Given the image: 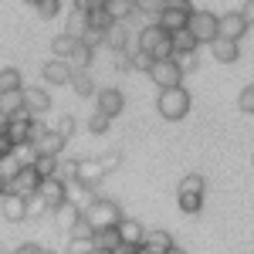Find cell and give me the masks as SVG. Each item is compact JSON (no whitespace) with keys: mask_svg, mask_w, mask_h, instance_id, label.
I'll return each instance as SVG.
<instances>
[{"mask_svg":"<svg viewBox=\"0 0 254 254\" xmlns=\"http://www.w3.org/2000/svg\"><path fill=\"white\" fill-rule=\"evenodd\" d=\"M136 48L146 51V55H153V58H173V34L166 27H159L156 20H149L146 27H139Z\"/></svg>","mask_w":254,"mask_h":254,"instance_id":"cell-1","label":"cell"},{"mask_svg":"<svg viewBox=\"0 0 254 254\" xmlns=\"http://www.w3.org/2000/svg\"><path fill=\"white\" fill-rule=\"evenodd\" d=\"M203 193H207V180L200 173L183 176L180 187H176V203H180V210H183V214H200V210H203Z\"/></svg>","mask_w":254,"mask_h":254,"instance_id":"cell-2","label":"cell"},{"mask_svg":"<svg viewBox=\"0 0 254 254\" xmlns=\"http://www.w3.org/2000/svg\"><path fill=\"white\" fill-rule=\"evenodd\" d=\"M156 109L163 119L170 122H180V119L190 112V92L183 85H173V88H159V98H156Z\"/></svg>","mask_w":254,"mask_h":254,"instance_id":"cell-3","label":"cell"},{"mask_svg":"<svg viewBox=\"0 0 254 254\" xmlns=\"http://www.w3.org/2000/svg\"><path fill=\"white\" fill-rule=\"evenodd\" d=\"M81 214H85V220H88L95 231H98V227H112V224H119V220H122L119 203H116V200H105V196H95V200H92Z\"/></svg>","mask_w":254,"mask_h":254,"instance_id":"cell-4","label":"cell"},{"mask_svg":"<svg viewBox=\"0 0 254 254\" xmlns=\"http://www.w3.org/2000/svg\"><path fill=\"white\" fill-rule=\"evenodd\" d=\"M187 27L193 31V38L200 41V44H210V41L220 34V17L210 14V10H193L190 20H187Z\"/></svg>","mask_w":254,"mask_h":254,"instance_id":"cell-5","label":"cell"},{"mask_svg":"<svg viewBox=\"0 0 254 254\" xmlns=\"http://www.w3.org/2000/svg\"><path fill=\"white\" fill-rule=\"evenodd\" d=\"M149 78H153L156 88H173V85L183 81V71H180L176 58H156L153 68H149Z\"/></svg>","mask_w":254,"mask_h":254,"instance_id":"cell-6","label":"cell"},{"mask_svg":"<svg viewBox=\"0 0 254 254\" xmlns=\"http://www.w3.org/2000/svg\"><path fill=\"white\" fill-rule=\"evenodd\" d=\"M38 193L44 196V203H48V207H51V214H55L61 203H68V183H64L61 176H44V180H41V187H38Z\"/></svg>","mask_w":254,"mask_h":254,"instance_id":"cell-7","label":"cell"},{"mask_svg":"<svg viewBox=\"0 0 254 254\" xmlns=\"http://www.w3.org/2000/svg\"><path fill=\"white\" fill-rule=\"evenodd\" d=\"M71 75H75V68H71L68 58H51V61H44V68H41V78L48 85H55V88L71 85Z\"/></svg>","mask_w":254,"mask_h":254,"instance_id":"cell-8","label":"cell"},{"mask_svg":"<svg viewBox=\"0 0 254 254\" xmlns=\"http://www.w3.org/2000/svg\"><path fill=\"white\" fill-rule=\"evenodd\" d=\"M41 187V176L34 166H20V173L3 187V193H20V196H34Z\"/></svg>","mask_w":254,"mask_h":254,"instance_id":"cell-9","label":"cell"},{"mask_svg":"<svg viewBox=\"0 0 254 254\" xmlns=\"http://www.w3.org/2000/svg\"><path fill=\"white\" fill-rule=\"evenodd\" d=\"M31 122H34V116L24 109V112H17V116H7V122H3V132H7V139L17 146V142H31Z\"/></svg>","mask_w":254,"mask_h":254,"instance_id":"cell-10","label":"cell"},{"mask_svg":"<svg viewBox=\"0 0 254 254\" xmlns=\"http://www.w3.org/2000/svg\"><path fill=\"white\" fill-rule=\"evenodd\" d=\"M95 109L105 112L109 119H116V116H122V109H126V95H122L119 88H98L95 92Z\"/></svg>","mask_w":254,"mask_h":254,"instance_id":"cell-11","label":"cell"},{"mask_svg":"<svg viewBox=\"0 0 254 254\" xmlns=\"http://www.w3.org/2000/svg\"><path fill=\"white\" fill-rule=\"evenodd\" d=\"M0 217H3V220H10V224L27 220V196L3 193V196H0Z\"/></svg>","mask_w":254,"mask_h":254,"instance_id":"cell-12","label":"cell"},{"mask_svg":"<svg viewBox=\"0 0 254 254\" xmlns=\"http://www.w3.org/2000/svg\"><path fill=\"white\" fill-rule=\"evenodd\" d=\"M24 109H27L31 116H44V112L51 109L48 88H44V85H24Z\"/></svg>","mask_w":254,"mask_h":254,"instance_id":"cell-13","label":"cell"},{"mask_svg":"<svg viewBox=\"0 0 254 254\" xmlns=\"http://www.w3.org/2000/svg\"><path fill=\"white\" fill-rule=\"evenodd\" d=\"M95 190H98V187H92V183H85V180L75 176V180H68V203H75L78 210H85V207L98 196Z\"/></svg>","mask_w":254,"mask_h":254,"instance_id":"cell-14","label":"cell"},{"mask_svg":"<svg viewBox=\"0 0 254 254\" xmlns=\"http://www.w3.org/2000/svg\"><path fill=\"white\" fill-rule=\"evenodd\" d=\"M244 34H248V20L241 17V10H231V14H220V34H217V38L241 41Z\"/></svg>","mask_w":254,"mask_h":254,"instance_id":"cell-15","label":"cell"},{"mask_svg":"<svg viewBox=\"0 0 254 254\" xmlns=\"http://www.w3.org/2000/svg\"><path fill=\"white\" fill-rule=\"evenodd\" d=\"M210 55H214L220 64H234L241 58V41H231V38H214L210 41Z\"/></svg>","mask_w":254,"mask_h":254,"instance_id":"cell-16","label":"cell"},{"mask_svg":"<svg viewBox=\"0 0 254 254\" xmlns=\"http://www.w3.org/2000/svg\"><path fill=\"white\" fill-rule=\"evenodd\" d=\"M34 146V153H44V156H61L64 153V146H68V139L61 136L58 129H48L38 142H31Z\"/></svg>","mask_w":254,"mask_h":254,"instance_id":"cell-17","label":"cell"},{"mask_svg":"<svg viewBox=\"0 0 254 254\" xmlns=\"http://www.w3.org/2000/svg\"><path fill=\"white\" fill-rule=\"evenodd\" d=\"M122 244V237H119V224H112V227H98L95 234H92V248L102 254H112Z\"/></svg>","mask_w":254,"mask_h":254,"instance_id":"cell-18","label":"cell"},{"mask_svg":"<svg viewBox=\"0 0 254 254\" xmlns=\"http://www.w3.org/2000/svg\"><path fill=\"white\" fill-rule=\"evenodd\" d=\"M129 34H132V31H129V20H116V24L105 31V48H109V51H126V48H129Z\"/></svg>","mask_w":254,"mask_h":254,"instance_id":"cell-19","label":"cell"},{"mask_svg":"<svg viewBox=\"0 0 254 254\" xmlns=\"http://www.w3.org/2000/svg\"><path fill=\"white\" fill-rule=\"evenodd\" d=\"M190 14H193V10H180V7H163V14L156 17V24H159V27H166V31L173 34V31H180V27H187Z\"/></svg>","mask_w":254,"mask_h":254,"instance_id":"cell-20","label":"cell"},{"mask_svg":"<svg viewBox=\"0 0 254 254\" xmlns=\"http://www.w3.org/2000/svg\"><path fill=\"white\" fill-rule=\"evenodd\" d=\"M105 173V166H102V159H78V180H85V183H92V187H98V180Z\"/></svg>","mask_w":254,"mask_h":254,"instance_id":"cell-21","label":"cell"},{"mask_svg":"<svg viewBox=\"0 0 254 254\" xmlns=\"http://www.w3.org/2000/svg\"><path fill=\"white\" fill-rule=\"evenodd\" d=\"M119 237H122V244H142V237H146V227H142L139 220H129V217H122V220H119Z\"/></svg>","mask_w":254,"mask_h":254,"instance_id":"cell-22","label":"cell"},{"mask_svg":"<svg viewBox=\"0 0 254 254\" xmlns=\"http://www.w3.org/2000/svg\"><path fill=\"white\" fill-rule=\"evenodd\" d=\"M64 31L71 34V38H85V31H88V10H78V7H71L68 10V20H64Z\"/></svg>","mask_w":254,"mask_h":254,"instance_id":"cell-23","label":"cell"},{"mask_svg":"<svg viewBox=\"0 0 254 254\" xmlns=\"http://www.w3.org/2000/svg\"><path fill=\"white\" fill-rule=\"evenodd\" d=\"M71 88H75L78 98H95V92H98L95 78H92L88 71H75V75H71Z\"/></svg>","mask_w":254,"mask_h":254,"instance_id":"cell-24","label":"cell"},{"mask_svg":"<svg viewBox=\"0 0 254 254\" xmlns=\"http://www.w3.org/2000/svg\"><path fill=\"white\" fill-rule=\"evenodd\" d=\"M92 58H95V48H88L85 41H78V44H75V51L68 55V61H71V68H75V71H88Z\"/></svg>","mask_w":254,"mask_h":254,"instance_id":"cell-25","label":"cell"},{"mask_svg":"<svg viewBox=\"0 0 254 254\" xmlns=\"http://www.w3.org/2000/svg\"><path fill=\"white\" fill-rule=\"evenodd\" d=\"M105 10L112 20H132L136 17V0H105Z\"/></svg>","mask_w":254,"mask_h":254,"instance_id":"cell-26","label":"cell"},{"mask_svg":"<svg viewBox=\"0 0 254 254\" xmlns=\"http://www.w3.org/2000/svg\"><path fill=\"white\" fill-rule=\"evenodd\" d=\"M0 112H3V116H17V112H24V88H17V92H3V95H0Z\"/></svg>","mask_w":254,"mask_h":254,"instance_id":"cell-27","label":"cell"},{"mask_svg":"<svg viewBox=\"0 0 254 254\" xmlns=\"http://www.w3.org/2000/svg\"><path fill=\"white\" fill-rule=\"evenodd\" d=\"M17 88H24L20 68H0V95L3 92H17Z\"/></svg>","mask_w":254,"mask_h":254,"instance_id":"cell-28","label":"cell"},{"mask_svg":"<svg viewBox=\"0 0 254 254\" xmlns=\"http://www.w3.org/2000/svg\"><path fill=\"white\" fill-rule=\"evenodd\" d=\"M78 217H81V210H78V207H75V203H61L58 210H55V220H58V227H61V231H64V234L71 231V224H75Z\"/></svg>","mask_w":254,"mask_h":254,"instance_id":"cell-29","label":"cell"},{"mask_svg":"<svg viewBox=\"0 0 254 254\" xmlns=\"http://www.w3.org/2000/svg\"><path fill=\"white\" fill-rule=\"evenodd\" d=\"M196 48H200V41L193 38V31H190V27L173 31V55H176V51H196Z\"/></svg>","mask_w":254,"mask_h":254,"instance_id":"cell-30","label":"cell"},{"mask_svg":"<svg viewBox=\"0 0 254 254\" xmlns=\"http://www.w3.org/2000/svg\"><path fill=\"white\" fill-rule=\"evenodd\" d=\"M75 44H78V38H71L68 31H61L58 38L51 41V55H55V58H68V55L75 51Z\"/></svg>","mask_w":254,"mask_h":254,"instance_id":"cell-31","label":"cell"},{"mask_svg":"<svg viewBox=\"0 0 254 254\" xmlns=\"http://www.w3.org/2000/svg\"><path fill=\"white\" fill-rule=\"evenodd\" d=\"M58 163H61V156H44V153H38L34 156V170H38V176L44 180V176H58Z\"/></svg>","mask_w":254,"mask_h":254,"instance_id":"cell-32","label":"cell"},{"mask_svg":"<svg viewBox=\"0 0 254 254\" xmlns=\"http://www.w3.org/2000/svg\"><path fill=\"white\" fill-rule=\"evenodd\" d=\"M166 7V0H136V17H146V20H156Z\"/></svg>","mask_w":254,"mask_h":254,"instance_id":"cell-33","label":"cell"},{"mask_svg":"<svg viewBox=\"0 0 254 254\" xmlns=\"http://www.w3.org/2000/svg\"><path fill=\"white\" fill-rule=\"evenodd\" d=\"M116 20H112V14L105 10V7H92L88 10V27H95V31H109Z\"/></svg>","mask_w":254,"mask_h":254,"instance_id":"cell-34","label":"cell"},{"mask_svg":"<svg viewBox=\"0 0 254 254\" xmlns=\"http://www.w3.org/2000/svg\"><path fill=\"white\" fill-rule=\"evenodd\" d=\"M142 244H149V248H156V251H170L173 248V237L166 234V231H146V237H142Z\"/></svg>","mask_w":254,"mask_h":254,"instance_id":"cell-35","label":"cell"},{"mask_svg":"<svg viewBox=\"0 0 254 254\" xmlns=\"http://www.w3.org/2000/svg\"><path fill=\"white\" fill-rule=\"evenodd\" d=\"M51 214V207L44 203V196L34 193V196H27V220H38V217H48Z\"/></svg>","mask_w":254,"mask_h":254,"instance_id":"cell-36","label":"cell"},{"mask_svg":"<svg viewBox=\"0 0 254 254\" xmlns=\"http://www.w3.org/2000/svg\"><path fill=\"white\" fill-rule=\"evenodd\" d=\"M10 156L17 159L20 166H31V163H34V156H38V153H34V146H31V142H17V146H14V149H10Z\"/></svg>","mask_w":254,"mask_h":254,"instance_id":"cell-37","label":"cell"},{"mask_svg":"<svg viewBox=\"0 0 254 254\" xmlns=\"http://www.w3.org/2000/svg\"><path fill=\"white\" fill-rule=\"evenodd\" d=\"M109 126H112V119L95 109V116L88 119V132H92V136H105V132H109Z\"/></svg>","mask_w":254,"mask_h":254,"instance_id":"cell-38","label":"cell"},{"mask_svg":"<svg viewBox=\"0 0 254 254\" xmlns=\"http://www.w3.org/2000/svg\"><path fill=\"white\" fill-rule=\"evenodd\" d=\"M34 10H38L41 20H55L61 14V0H38V7H34Z\"/></svg>","mask_w":254,"mask_h":254,"instance_id":"cell-39","label":"cell"},{"mask_svg":"<svg viewBox=\"0 0 254 254\" xmlns=\"http://www.w3.org/2000/svg\"><path fill=\"white\" fill-rule=\"evenodd\" d=\"M173 58H176V64H180V71H183V75H190V71H196V64H200V58H196V51H176Z\"/></svg>","mask_w":254,"mask_h":254,"instance_id":"cell-40","label":"cell"},{"mask_svg":"<svg viewBox=\"0 0 254 254\" xmlns=\"http://www.w3.org/2000/svg\"><path fill=\"white\" fill-rule=\"evenodd\" d=\"M92 241H85V237H68V244H64V254H92Z\"/></svg>","mask_w":254,"mask_h":254,"instance_id":"cell-41","label":"cell"},{"mask_svg":"<svg viewBox=\"0 0 254 254\" xmlns=\"http://www.w3.org/2000/svg\"><path fill=\"white\" fill-rule=\"evenodd\" d=\"M92 234H95V227L85 220V214H81L78 220L71 224V231H68V237H85V241H92Z\"/></svg>","mask_w":254,"mask_h":254,"instance_id":"cell-42","label":"cell"},{"mask_svg":"<svg viewBox=\"0 0 254 254\" xmlns=\"http://www.w3.org/2000/svg\"><path fill=\"white\" fill-rule=\"evenodd\" d=\"M237 109H241L244 116H254V85L241 88V95H237Z\"/></svg>","mask_w":254,"mask_h":254,"instance_id":"cell-43","label":"cell"},{"mask_svg":"<svg viewBox=\"0 0 254 254\" xmlns=\"http://www.w3.org/2000/svg\"><path fill=\"white\" fill-rule=\"evenodd\" d=\"M153 61H156L153 55H146V51H139V48H136V51H132V71H146V75H149Z\"/></svg>","mask_w":254,"mask_h":254,"instance_id":"cell-44","label":"cell"},{"mask_svg":"<svg viewBox=\"0 0 254 254\" xmlns=\"http://www.w3.org/2000/svg\"><path fill=\"white\" fill-rule=\"evenodd\" d=\"M55 129H58L64 139H75V132H78V122H75V116H61Z\"/></svg>","mask_w":254,"mask_h":254,"instance_id":"cell-45","label":"cell"},{"mask_svg":"<svg viewBox=\"0 0 254 254\" xmlns=\"http://www.w3.org/2000/svg\"><path fill=\"white\" fill-rule=\"evenodd\" d=\"M58 176L68 183V180H75L78 176V159H64V163H58Z\"/></svg>","mask_w":254,"mask_h":254,"instance_id":"cell-46","label":"cell"},{"mask_svg":"<svg viewBox=\"0 0 254 254\" xmlns=\"http://www.w3.org/2000/svg\"><path fill=\"white\" fill-rule=\"evenodd\" d=\"M116 55V71H132V51H112Z\"/></svg>","mask_w":254,"mask_h":254,"instance_id":"cell-47","label":"cell"},{"mask_svg":"<svg viewBox=\"0 0 254 254\" xmlns=\"http://www.w3.org/2000/svg\"><path fill=\"white\" fill-rule=\"evenodd\" d=\"M81 41H85L88 48H102V44H105V31H95V27H88Z\"/></svg>","mask_w":254,"mask_h":254,"instance_id":"cell-48","label":"cell"},{"mask_svg":"<svg viewBox=\"0 0 254 254\" xmlns=\"http://www.w3.org/2000/svg\"><path fill=\"white\" fill-rule=\"evenodd\" d=\"M10 254H48V248H41V244H34V241H27V244H17Z\"/></svg>","mask_w":254,"mask_h":254,"instance_id":"cell-49","label":"cell"},{"mask_svg":"<svg viewBox=\"0 0 254 254\" xmlns=\"http://www.w3.org/2000/svg\"><path fill=\"white\" fill-rule=\"evenodd\" d=\"M98 159H102L105 173H112V170H119V163H122V156H119V153H105V156H98Z\"/></svg>","mask_w":254,"mask_h":254,"instance_id":"cell-50","label":"cell"},{"mask_svg":"<svg viewBox=\"0 0 254 254\" xmlns=\"http://www.w3.org/2000/svg\"><path fill=\"white\" fill-rule=\"evenodd\" d=\"M241 17L248 20V27H254V0H244L241 3Z\"/></svg>","mask_w":254,"mask_h":254,"instance_id":"cell-51","label":"cell"},{"mask_svg":"<svg viewBox=\"0 0 254 254\" xmlns=\"http://www.w3.org/2000/svg\"><path fill=\"white\" fill-rule=\"evenodd\" d=\"M78 10H92V7H105V0H71Z\"/></svg>","mask_w":254,"mask_h":254,"instance_id":"cell-52","label":"cell"},{"mask_svg":"<svg viewBox=\"0 0 254 254\" xmlns=\"http://www.w3.org/2000/svg\"><path fill=\"white\" fill-rule=\"evenodd\" d=\"M10 149H14V142H10V139H7V132L0 129V156H7Z\"/></svg>","mask_w":254,"mask_h":254,"instance_id":"cell-53","label":"cell"},{"mask_svg":"<svg viewBox=\"0 0 254 254\" xmlns=\"http://www.w3.org/2000/svg\"><path fill=\"white\" fill-rule=\"evenodd\" d=\"M112 254H139V244H119Z\"/></svg>","mask_w":254,"mask_h":254,"instance_id":"cell-54","label":"cell"},{"mask_svg":"<svg viewBox=\"0 0 254 254\" xmlns=\"http://www.w3.org/2000/svg\"><path fill=\"white\" fill-rule=\"evenodd\" d=\"M166 7H180V10H193L190 0H166Z\"/></svg>","mask_w":254,"mask_h":254,"instance_id":"cell-55","label":"cell"},{"mask_svg":"<svg viewBox=\"0 0 254 254\" xmlns=\"http://www.w3.org/2000/svg\"><path fill=\"white\" fill-rule=\"evenodd\" d=\"M139 254H163V251H156V248H149V244H139Z\"/></svg>","mask_w":254,"mask_h":254,"instance_id":"cell-56","label":"cell"},{"mask_svg":"<svg viewBox=\"0 0 254 254\" xmlns=\"http://www.w3.org/2000/svg\"><path fill=\"white\" fill-rule=\"evenodd\" d=\"M166 254H187V251H183L180 244H173V248H170V251H166Z\"/></svg>","mask_w":254,"mask_h":254,"instance_id":"cell-57","label":"cell"},{"mask_svg":"<svg viewBox=\"0 0 254 254\" xmlns=\"http://www.w3.org/2000/svg\"><path fill=\"white\" fill-rule=\"evenodd\" d=\"M3 122H7V116H3V112H0V129H3Z\"/></svg>","mask_w":254,"mask_h":254,"instance_id":"cell-58","label":"cell"},{"mask_svg":"<svg viewBox=\"0 0 254 254\" xmlns=\"http://www.w3.org/2000/svg\"><path fill=\"white\" fill-rule=\"evenodd\" d=\"M24 3H31V7H38V0H24Z\"/></svg>","mask_w":254,"mask_h":254,"instance_id":"cell-59","label":"cell"},{"mask_svg":"<svg viewBox=\"0 0 254 254\" xmlns=\"http://www.w3.org/2000/svg\"><path fill=\"white\" fill-rule=\"evenodd\" d=\"M0 196H3V187H0Z\"/></svg>","mask_w":254,"mask_h":254,"instance_id":"cell-60","label":"cell"},{"mask_svg":"<svg viewBox=\"0 0 254 254\" xmlns=\"http://www.w3.org/2000/svg\"><path fill=\"white\" fill-rule=\"evenodd\" d=\"M0 254H7V251H3V248H0Z\"/></svg>","mask_w":254,"mask_h":254,"instance_id":"cell-61","label":"cell"},{"mask_svg":"<svg viewBox=\"0 0 254 254\" xmlns=\"http://www.w3.org/2000/svg\"><path fill=\"white\" fill-rule=\"evenodd\" d=\"M48 254H55V251H48Z\"/></svg>","mask_w":254,"mask_h":254,"instance_id":"cell-62","label":"cell"},{"mask_svg":"<svg viewBox=\"0 0 254 254\" xmlns=\"http://www.w3.org/2000/svg\"><path fill=\"white\" fill-rule=\"evenodd\" d=\"M251 163H254V156H251Z\"/></svg>","mask_w":254,"mask_h":254,"instance_id":"cell-63","label":"cell"}]
</instances>
